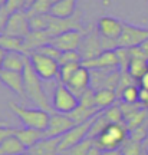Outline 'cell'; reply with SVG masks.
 <instances>
[{
	"mask_svg": "<svg viewBox=\"0 0 148 155\" xmlns=\"http://www.w3.org/2000/svg\"><path fill=\"white\" fill-rule=\"evenodd\" d=\"M23 78H25V94L26 98L29 101H32L35 105L45 109L48 112H53V106L49 102V98L45 92L43 85H42V79L39 78V75L35 72L32 63L29 61L28 56V62H26V66L23 69Z\"/></svg>",
	"mask_w": 148,
	"mask_h": 155,
	"instance_id": "cell-1",
	"label": "cell"
},
{
	"mask_svg": "<svg viewBox=\"0 0 148 155\" xmlns=\"http://www.w3.org/2000/svg\"><path fill=\"white\" fill-rule=\"evenodd\" d=\"M9 108L12 112H15V115L20 119L25 127L35 128V129H40L45 131L48 125H49L50 119V112L40 109V108H25V106L15 104V102H9Z\"/></svg>",
	"mask_w": 148,
	"mask_h": 155,
	"instance_id": "cell-2",
	"label": "cell"
},
{
	"mask_svg": "<svg viewBox=\"0 0 148 155\" xmlns=\"http://www.w3.org/2000/svg\"><path fill=\"white\" fill-rule=\"evenodd\" d=\"M130 129L125 124H109L102 132L95 138V144L101 150H116L122 148V145L128 139Z\"/></svg>",
	"mask_w": 148,
	"mask_h": 155,
	"instance_id": "cell-3",
	"label": "cell"
},
{
	"mask_svg": "<svg viewBox=\"0 0 148 155\" xmlns=\"http://www.w3.org/2000/svg\"><path fill=\"white\" fill-rule=\"evenodd\" d=\"M28 56L35 72L38 73L42 81H52L56 76H59L60 65L58 61L46 55H42L39 52H30V53H28Z\"/></svg>",
	"mask_w": 148,
	"mask_h": 155,
	"instance_id": "cell-4",
	"label": "cell"
},
{
	"mask_svg": "<svg viewBox=\"0 0 148 155\" xmlns=\"http://www.w3.org/2000/svg\"><path fill=\"white\" fill-rule=\"evenodd\" d=\"M71 30H81L85 32V28L82 25V13L76 12L73 16L71 17H50V23L46 32L50 35V38H55L58 35L66 33V32H71Z\"/></svg>",
	"mask_w": 148,
	"mask_h": 155,
	"instance_id": "cell-5",
	"label": "cell"
},
{
	"mask_svg": "<svg viewBox=\"0 0 148 155\" xmlns=\"http://www.w3.org/2000/svg\"><path fill=\"white\" fill-rule=\"evenodd\" d=\"M52 106L53 111L62 112V114H71L73 109L79 106V98L71 92V89L63 83H59L56 86L52 98Z\"/></svg>",
	"mask_w": 148,
	"mask_h": 155,
	"instance_id": "cell-6",
	"label": "cell"
},
{
	"mask_svg": "<svg viewBox=\"0 0 148 155\" xmlns=\"http://www.w3.org/2000/svg\"><path fill=\"white\" fill-rule=\"evenodd\" d=\"M79 55L82 56V61H89L95 56H98L99 53H102V43H101V35H99L98 29L95 30L92 26H89L88 29H85L83 32V38L79 46Z\"/></svg>",
	"mask_w": 148,
	"mask_h": 155,
	"instance_id": "cell-7",
	"label": "cell"
},
{
	"mask_svg": "<svg viewBox=\"0 0 148 155\" xmlns=\"http://www.w3.org/2000/svg\"><path fill=\"white\" fill-rule=\"evenodd\" d=\"M30 32H32V29H30V22H29L28 12L19 10V12H15V13L10 15L3 35H9V36L25 39Z\"/></svg>",
	"mask_w": 148,
	"mask_h": 155,
	"instance_id": "cell-8",
	"label": "cell"
},
{
	"mask_svg": "<svg viewBox=\"0 0 148 155\" xmlns=\"http://www.w3.org/2000/svg\"><path fill=\"white\" fill-rule=\"evenodd\" d=\"M148 39V28H140V26H134L130 23H124V29H122V35L119 39L116 40L118 48H135L138 45H141L144 40Z\"/></svg>",
	"mask_w": 148,
	"mask_h": 155,
	"instance_id": "cell-9",
	"label": "cell"
},
{
	"mask_svg": "<svg viewBox=\"0 0 148 155\" xmlns=\"http://www.w3.org/2000/svg\"><path fill=\"white\" fill-rule=\"evenodd\" d=\"M76 124L71 119V116L68 114L62 112H50L49 125L45 129V138H53V137H62L65 135L69 129L75 127Z\"/></svg>",
	"mask_w": 148,
	"mask_h": 155,
	"instance_id": "cell-10",
	"label": "cell"
},
{
	"mask_svg": "<svg viewBox=\"0 0 148 155\" xmlns=\"http://www.w3.org/2000/svg\"><path fill=\"white\" fill-rule=\"evenodd\" d=\"M98 116V115H96ZM95 116V118H96ZM95 118H92L91 121H86L83 122V124H78L75 127L69 129L65 135H62V139H60V145H59V151H60V155L62 152H65L66 150H69L71 147L73 145H76L78 142H81L83 141L85 138H88V134H89V129L92 127L93 121H95Z\"/></svg>",
	"mask_w": 148,
	"mask_h": 155,
	"instance_id": "cell-11",
	"label": "cell"
},
{
	"mask_svg": "<svg viewBox=\"0 0 148 155\" xmlns=\"http://www.w3.org/2000/svg\"><path fill=\"white\" fill-rule=\"evenodd\" d=\"M83 38V32L81 30H71L66 33L58 35L55 38L50 39V43L55 48L60 50V52H68V50H78L81 46Z\"/></svg>",
	"mask_w": 148,
	"mask_h": 155,
	"instance_id": "cell-12",
	"label": "cell"
},
{
	"mask_svg": "<svg viewBox=\"0 0 148 155\" xmlns=\"http://www.w3.org/2000/svg\"><path fill=\"white\" fill-rule=\"evenodd\" d=\"M65 85L71 89V92H73L78 98H81L83 92L91 88V71L86 69L85 66H82V63H81L78 71L72 75V78Z\"/></svg>",
	"mask_w": 148,
	"mask_h": 155,
	"instance_id": "cell-13",
	"label": "cell"
},
{
	"mask_svg": "<svg viewBox=\"0 0 148 155\" xmlns=\"http://www.w3.org/2000/svg\"><path fill=\"white\" fill-rule=\"evenodd\" d=\"M96 29H98L99 35H101L102 38L111 39V40H118L119 36L122 35L124 22H121V20L115 19V17L104 16L98 20Z\"/></svg>",
	"mask_w": 148,
	"mask_h": 155,
	"instance_id": "cell-14",
	"label": "cell"
},
{
	"mask_svg": "<svg viewBox=\"0 0 148 155\" xmlns=\"http://www.w3.org/2000/svg\"><path fill=\"white\" fill-rule=\"evenodd\" d=\"M82 66L89 71L93 69H115L118 68V58L115 50H104L102 53L89 61H82ZM119 69V68H118Z\"/></svg>",
	"mask_w": 148,
	"mask_h": 155,
	"instance_id": "cell-15",
	"label": "cell"
},
{
	"mask_svg": "<svg viewBox=\"0 0 148 155\" xmlns=\"http://www.w3.org/2000/svg\"><path fill=\"white\" fill-rule=\"evenodd\" d=\"M0 82L5 83L13 94L20 98H26L25 94V78L23 72H13V71H0Z\"/></svg>",
	"mask_w": 148,
	"mask_h": 155,
	"instance_id": "cell-16",
	"label": "cell"
},
{
	"mask_svg": "<svg viewBox=\"0 0 148 155\" xmlns=\"http://www.w3.org/2000/svg\"><path fill=\"white\" fill-rule=\"evenodd\" d=\"M62 137H53V138H43L38 144L28 148V152L32 155H60L59 145Z\"/></svg>",
	"mask_w": 148,
	"mask_h": 155,
	"instance_id": "cell-17",
	"label": "cell"
},
{
	"mask_svg": "<svg viewBox=\"0 0 148 155\" xmlns=\"http://www.w3.org/2000/svg\"><path fill=\"white\" fill-rule=\"evenodd\" d=\"M26 62H28V55L23 52H5L3 61H2V69L23 72Z\"/></svg>",
	"mask_w": 148,
	"mask_h": 155,
	"instance_id": "cell-18",
	"label": "cell"
},
{
	"mask_svg": "<svg viewBox=\"0 0 148 155\" xmlns=\"http://www.w3.org/2000/svg\"><path fill=\"white\" fill-rule=\"evenodd\" d=\"M50 35L46 30H32L30 33L23 39L25 40V53L28 55L33 50H38L40 46L50 43Z\"/></svg>",
	"mask_w": 148,
	"mask_h": 155,
	"instance_id": "cell-19",
	"label": "cell"
},
{
	"mask_svg": "<svg viewBox=\"0 0 148 155\" xmlns=\"http://www.w3.org/2000/svg\"><path fill=\"white\" fill-rule=\"evenodd\" d=\"M15 135L20 139V142H22V144L26 147V150H28V148L33 147L35 144H38L39 141H42V139L45 138V131L25 127V128H17V131Z\"/></svg>",
	"mask_w": 148,
	"mask_h": 155,
	"instance_id": "cell-20",
	"label": "cell"
},
{
	"mask_svg": "<svg viewBox=\"0 0 148 155\" xmlns=\"http://www.w3.org/2000/svg\"><path fill=\"white\" fill-rule=\"evenodd\" d=\"M78 0H59L52 5L50 15L55 17H71L76 13Z\"/></svg>",
	"mask_w": 148,
	"mask_h": 155,
	"instance_id": "cell-21",
	"label": "cell"
},
{
	"mask_svg": "<svg viewBox=\"0 0 148 155\" xmlns=\"http://www.w3.org/2000/svg\"><path fill=\"white\" fill-rule=\"evenodd\" d=\"M25 151H28L26 147L20 142L16 135H12L3 142H0V155H19Z\"/></svg>",
	"mask_w": 148,
	"mask_h": 155,
	"instance_id": "cell-22",
	"label": "cell"
},
{
	"mask_svg": "<svg viewBox=\"0 0 148 155\" xmlns=\"http://www.w3.org/2000/svg\"><path fill=\"white\" fill-rule=\"evenodd\" d=\"M102 111L104 109H99V108H86V106L79 105L76 109H73L68 115L71 116V119L78 125V124H83V122H86V121H91L92 118L99 115Z\"/></svg>",
	"mask_w": 148,
	"mask_h": 155,
	"instance_id": "cell-23",
	"label": "cell"
},
{
	"mask_svg": "<svg viewBox=\"0 0 148 155\" xmlns=\"http://www.w3.org/2000/svg\"><path fill=\"white\" fill-rule=\"evenodd\" d=\"M118 98V94L114 89H99L95 91V101L99 109H106L109 106L115 105V101Z\"/></svg>",
	"mask_w": 148,
	"mask_h": 155,
	"instance_id": "cell-24",
	"label": "cell"
},
{
	"mask_svg": "<svg viewBox=\"0 0 148 155\" xmlns=\"http://www.w3.org/2000/svg\"><path fill=\"white\" fill-rule=\"evenodd\" d=\"M0 49L5 52H23L25 53V40L22 38L0 35Z\"/></svg>",
	"mask_w": 148,
	"mask_h": 155,
	"instance_id": "cell-25",
	"label": "cell"
},
{
	"mask_svg": "<svg viewBox=\"0 0 148 155\" xmlns=\"http://www.w3.org/2000/svg\"><path fill=\"white\" fill-rule=\"evenodd\" d=\"M148 71V61L143 58H132L128 66V73L131 75L135 81H140L144 76V73Z\"/></svg>",
	"mask_w": 148,
	"mask_h": 155,
	"instance_id": "cell-26",
	"label": "cell"
},
{
	"mask_svg": "<svg viewBox=\"0 0 148 155\" xmlns=\"http://www.w3.org/2000/svg\"><path fill=\"white\" fill-rule=\"evenodd\" d=\"M95 145V138H85L83 141L78 142L76 145L71 147L69 150H66L65 152H62V155H86L89 152V150Z\"/></svg>",
	"mask_w": 148,
	"mask_h": 155,
	"instance_id": "cell-27",
	"label": "cell"
},
{
	"mask_svg": "<svg viewBox=\"0 0 148 155\" xmlns=\"http://www.w3.org/2000/svg\"><path fill=\"white\" fill-rule=\"evenodd\" d=\"M118 98L125 104H140V86L138 85L126 86L119 92Z\"/></svg>",
	"mask_w": 148,
	"mask_h": 155,
	"instance_id": "cell-28",
	"label": "cell"
},
{
	"mask_svg": "<svg viewBox=\"0 0 148 155\" xmlns=\"http://www.w3.org/2000/svg\"><path fill=\"white\" fill-rule=\"evenodd\" d=\"M50 13H43V15H33L29 16V22H30V29L32 30H46L50 23Z\"/></svg>",
	"mask_w": 148,
	"mask_h": 155,
	"instance_id": "cell-29",
	"label": "cell"
},
{
	"mask_svg": "<svg viewBox=\"0 0 148 155\" xmlns=\"http://www.w3.org/2000/svg\"><path fill=\"white\" fill-rule=\"evenodd\" d=\"M128 138L131 139V141L144 144L148 138V119L144 122V124H141L140 127L131 129V131H130V135H128Z\"/></svg>",
	"mask_w": 148,
	"mask_h": 155,
	"instance_id": "cell-30",
	"label": "cell"
},
{
	"mask_svg": "<svg viewBox=\"0 0 148 155\" xmlns=\"http://www.w3.org/2000/svg\"><path fill=\"white\" fill-rule=\"evenodd\" d=\"M104 115L109 121V124H125L124 114L121 111L119 105H112L109 108L104 109Z\"/></svg>",
	"mask_w": 148,
	"mask_h": 155,
	"instance_id": "cell-31",
	"label": "cell"
},
{
	"mask_svg": "<svg viewBox=\"0 0 148 155\" xmlns=\"http://www.w3.org/2000/svg\"><path fill=\"white\" fill-rule=\"evenodd\" d=\"M115 52H116V58H118L119 71L121 72H128V66H130V62L132 59L130 49L128 48H118V49H115Z\"/></svg>",
	"mask_w": 148,
	"mask_h": 155,
	"instance_id": "cell-32",
	"label": "cell"
},
{
	"mask_svg": "<svg viewBox=\"0 0 148 155\" xmlns=\"http://www.w3.org/2000/svg\"><path fill=\"white\" fill-rule=\"evenodd\" d=\"M79 66H81V63H66V65H60V68H59V81H60V83L65 85V83L72 78V75L78 71V68Z\"/></svg>",
	"mask_w": 148,
	"mask_h": 155,
	"instance_id": "cell-33",
	"label": "cell"
},
{
	"mask_svg": "<svg viewBox=\"0 0 148 155\" xmlns=\"http://www.w3.org/2000/svg\"><path fill=\"white\" fill-rule=\"evenodd\" d=\"M66 63H82V56L79 55L78 50L62 52V56L59 59V65H66Z\"/></svg>",
	"mask_w": 148,
	"mask_h": 155,
	"instance_id": "cell-34",
	"label": "cell"
},
{
	"mask_svg": "<svg viewBox=\"0 0 148 155\" xmlns=\"http://www.w3.org/2000/svg\"><path fill=\"white\" fill-rule=\"evenodd\" d=\"M33 52H39V53L49 56V58H52V59H55V61H58V62H59L60 56H62V52H60L58 48H55L52 43L43 45V46H40L38 50H33Z\"/></svg>",
	"mask_w": 148,
	"mask_h": 155,
	"instance_id": "cell-35",
	"label": "cell"
},
{
	"mask_svg": "<svg viewBox=\"0 0 148 155\" xmlns=\"http://www.w3.org/2000/svg\"><path fill=\"white\" fill-rule=\"evenodd\" d=\"M79 105L86 106V108H98L95 101V89L89 88L83 92V95L79 98Z\"/></svg>",
	"mask_w": 148,
	"mask_h": 155,
	"instance_id": "cell-36",
	"label": "cell"
},
{
	"mask_svg": "<svg viewBox=\"0 0 148 155\" xmlns=\"http://www.w3.org/2000/svg\"><path fill=\"white\" fill-rule=\"evenodd\" d=\"M132 58H143L145 61H148V39L144 40L141 45H138L135 48H131L130 49Z\"/></svg>",
	"mask_w": 148,
	"mask_h": 155,
	"instance_id": "cell-37",
	"label": "cell"
},
{
	"mask_svg": "<svg viewBox=\"0 0 148 155\" xmlns=\"http://www.w3.org/2000/svg\"><path fill=\"white\" fill-rule=\"evenodd\" d=\"M5 6L10 13L19 10H26V0H6Z\"/></svg>",
	"mask_w": 148,
	"mask_h": 155,
	"instance_id": "cell-38",
	"label": "cell"
},
{
	"mask_svg": "<svg viewBox=\"0 0 148 155\" xmlns=\"http://www.w3.org/2000/svg\"><path fill=\"white\" fill-rule=\"evenodd\" d=\"M10 15L12 13L7 10L6 6H2V7H0V35L5 33L6 25H7V20H9Z\"/></svg>",
	"mask_w": 148,
	"mask_h": 155,
	"instance_id": "cell-39",
	"label": "cell"
},
{
	"mask_svg": "<svg viewBox=\"0 0 148 155\" xmlns=\"http://www.w3.org/2000/svg\"><path fill=\"white\" fill-rule=\"evenodd\" d=\"M17 131V128L13 127H2L0 128V142H3L6 138H9L12 135H15Z\"/></svg>",
	"mask_w": 148,
	"mask_h": 155,
	"instance_id": "cell-40",
	"label": "cell"
},
{
	"mask_svg": "<svg viewBox=\"0 0 148 155\" xmlns=\"http://www.w3.org/2000/svg\"><path fill=\"white\" fill-rule=\"evenodd\" d=\"M138 86H140L141 89H147L148 91V71L144 73V76L138 81Z\"/></svg>",
	"mask_w": 148,
	"mask_h": 155,
	"instance_id": "cell-41",
	"label": "cell"
},
{
	"mask_svg": "<svg viewBox=\"0 0 148 155\" xmlns=\"http://www.w3.org/2000/svg\"><path fill=\"white\" fill-rule=\"evenodd\" d=\"M101 155H124L122 148H116V150H102Z\"/></svg>",
	"mask_w": 148,
	"mask_h": 155,
	"instance_id": "cell-42",
	"label": "cell"
},
{
	"mask_svg": "<svg viewBox=\"0 0 148 155\" xmlns=\"http://www.w3.org/2000/svg\"><path fill=\"white\" fill-rule=\"evenodd\" d=\"M101 154H102V150H101L99 147H96V144H95L92 148L89 150V152L86 155H101Z\"/></svg>",
	"mask_w": 148,
	"mask_h": 155,
	"instance_id": "cell-43",
	"label": "cell"
},
{
	"mask_svg": "<svg viewBox=\"0 0 148 155\" xmlns=\"http://www.w3.org/2000/svg\"><path fill=\"white\" fill-rule=\"evenodd\" d=\"M2 127H10V124L7 121H2V119H0V128Z\"/></svg>",
	"mask_w": 148,
	"mask_h": 155,
	"instance_id": "cell-44",
	"label": "cell"
},
{
	"mask_svg": "<svg viewBox=\"0 0 148 155\" xmlns=\"http://www.w3.org/2000/svg\"><path fill=\"white\" fill-rule=\"evenodd\" d=\"M3 56H5V50L0 49V71H2V61H3Z\"/></svg>",
	"mask_w": 148,
	"mask_h": 155,
	"instance_id": "cell-45",
	"label": "cell"
},
{
	"mask_svg": "<svg viewBox=\"0 0 148 155\" xmlns=\"http://www.w3.org/2000/svg\"><path fill=\"white\" fill-rule=\"evenodd\" d=\"M33 3H35V0H26V10H28V9L33 5Z\"/></svg>",
	"mask_w": 148,
	"mask_h": 155,
	"instance_id": "cell-46",
	"label": "cell"
},
{
	"mask_svg": "<svg viewBox=\"0 0 148 155\" xmlns=\"http://www.w3.org/2000/svg\"><path fill=\"white\" fill-rule=\"evenodd\" d=\"M19 155H32L30 152H28V151H25V152H22V154H19Z\"/></svg>",
	"mask_w": 148,
	"mask_h": 155,
	"instance_id": "cell-47",
	"label": "cell"
},
{
	"mask_svg": "<svg viewBox=\"0 0 148 155\" xmlns=\"http://www.w3.org/2000/svg\"><path fill=\"white\" fill-rule=\"evenodd\" d=\"M144 108H147V109H148V101L145 102V104H144Z\"/></svg>",
	"mask_w": 148,
	"mask_h": 155,
	"instance_id": "cell-48",
	"label": "cell"
},
{
	"mask_svg": "<svg viewBox=\"0 0 148 155\" xmlns=\"http://www.w3.org/2000/svg\"><path fill=\"white\" fill-rule=\"evenodd\" d=\"M56 2H59V0H52V5H53V3H56Z\"/></svg>",
	"mask_w": 148,
	"mask_h": 155,
	"instance_id": "cell-49",
	"label": "cell"
},
{
	"mask_svg": "<svg viewBox=\"0 0 148 155\" xmlns=\"http://www.w3.org/2000/svg\"><path fill=\"white\" fill-rule=\"evenodd\" d=\"M145 150H147V154H148V144L145 145Z\"/></svg>",
	"mask_w": 148,
	"mask_h": 155,
	"instance_id": "cell-50",
	"label": "cell"
}]
</instances>
